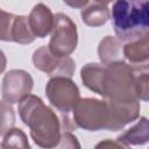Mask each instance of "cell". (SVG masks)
<instances>
[{
	"mask_svg": "<svg viewBox=\"0 0 149 149\" xmlns=\"http://www.w3.org/2000/svg\"><path fill=\"white\" fill-rule=\"evenodd\" d=\"M19 114L30 129L34 142L43 149H54L61 139V123L56 113L41 98L29 94L19 102Z\"/></svg>",
	"mask_w": 149,
	"mask_h": 149,
	"instance_id": "obj_1",
	"label": "cell"
},
{
	"mask_svg": "<svg viewBox=\"0 0 149 149\" xmlns=\"http://www.w3.org/2000/svg\"><path fill=\"white\" fill-rule=\"evenodd\" d=\"M147 66L128 65L123 61H118L105 65L102 97L112 104L139 102L137 77L141 70Z\"/></svg>",
	"mask_w": 149,
	"mask_h": 149,
	"instance_id": "obj_2",
	"label": "cell"
},
{
	"mask_svg": "<svg viewBox=\"0 0 149 149\" xmlns=\"http://www.w3.org/2000/svg\"><path fill=\"white\" fill-rule=\"evenodd\" d=\"M148 1L119 0L112 6V21L120 42H133L148 35Z\"/></svg>",
	"mask_w": 149,
	"mask_h": 149,
	"instance_id": "obj_3",
	"label": "cell"
},
{
	"mask_svg": "<svg viewBox=\"0 0 149 149\" xmlns=\"http://www.w3.org/2000/svg\"><path fill=\"white\" fill-rule=\"evenodd\" d=\"M73 123L76 127L97 132L100 129L109 130L111 109L108 102L93 98L80 99L72 109Z\"/></svg>",
	"mask_w": 149,
	"mask_h": 149,
	"instance_id": "obj_4",
	"label": "cell"
},
{
	"mask_svg": "<svg viewBox=\"0 0 149 149\" xmlns=\"http://www.w3.org/2000/svg\"><path fill=\"white\" fill-rule=\"evenodd\" d=\"M77 42L78 34L74 22L63 13L54 15L52 35L48 45L50 52L58 57H69L76 49Z\"/></svg>",
	"mask_w": 149,
	"mask_h": 149,
	"instance_id": "obj_5",
	"label": "cell"
},
{
	"mask_svg": "<svg viewBox=\"0 0 149 149\" xmlns=\"http://www.w3.org/2000/svg\"><path fill=\"white\" fill-rule=\"evenodd\" d=\"M45 93L51 105L65 114L71 112L80 100L77 85L65 77L51 78L45 86Z\"/></svg>",
	"mask_w": 149,
	"mask_h": 149,
	"instance_id": "obj_6",
	"label": "cell"
},
{
	"mask_svg": "<svg viewBox=\"0 0 149 149\" xmlns=\"http://www.w3.org/2000/svg\"><path fill=\"white\" fill-rule=\"evenodd\" d=\"M33 63L36 69L45 72L52 78H71L76 69L74 61L71 57H58L51 54L47 45L35 50L33 55Z\"/></svg>",
	"mask_w": 149,
	"mask_h": 149,
	"instance_id": "obj_7",
	"label": "cell"
},
{
	"mask_svg": "<svg viewBox=\"0 0 149 149\" xmlns=\"http://www.w3.org/2000/svg\"><path fill=\"white\" fill-rule=\"evenodd\" d=\"M33 78L24 70H10L2 80V98L5 101L12 104L20 102L27 98L33 90Z\"/></svg>",
	"mask_w": 149,
	"mask_h": 149,
	"instance_id": "obj_8",
	"label": "cell"
},
{
	"mask_svg": "<svg viewBox=\"0 0 149 149\" xmlns=\"http://www.w3.org/2000/svg\"><path fill=\"white\" fill-rule=\"evenodd\" d=\"M29 27L35 37H45L54 27V14L50 8L43 3H37L33 7L28 16Z\"/></svg>",
	"mask_w": 149,
	"mask_h": 149,
	"instance_id": "obj_9",
	"label": "cell"
},
{
	"mask_svg": "<svg viewBox=\"0 0 149 149\" xmlns=\"http://www.w3.org/2000/svg\"><path fill=\"white\" fill-rule=\"evenodd\" d=\"M107 1H88L87 5L81 8V20L90 27H100L105 24L111 17V10Z\"/></svg>",
	"mask_w": 149,
	"mask_h": 149,
	"instance_id": "obj_10",
	"label": "cell"
},
{
	"mask_svg": "<svg viewBox=\"0 0 149 149\" xmlns=\"http://www.w3.org/2000/svg\"><path fill=\"white\" fill-rule=\"evenodd\" d=\"M105 65L98 63H88L83 66L80 77L84 85L91 91L102 97V81H104Z\"/></svg>",
	"mask_w": 149,
	"mask_h": 149,
	"instance_id": "obj_11",
	"label": "cell"
},
{
	"mask_svg": "<svg viewBox=\"0 0 149 149\" xmlns=\"http://www.w3.org/2000/svg\"><path fill=\"white\" fill-rule=\"evenodd\" d=\"M123 55L125 57L133 64V65H141L147 64L149 58V41L148 35L143 36L136 41L129 42L123 47Z\"/></svg>",
	"mask_w": 149,
	"mask_h": 149,
	"instance_id": "obj_12",
	"label": "cell"
},
{
	"mask_svg": "<svg viewBox=\"0 0 149 149\" xmlns=\"http://www.w3.org/2000/svg\"><path fill=\"white\" fill-rule=\"evenodd\" d=\"M116 141L123 143V144H144L148 142V120L146 118H141L140 121L129 128L127 132L121 134Z\"/></svg>",
	"mask_w": 149,
	"mask_h": 149,
	"instance_id": "obj_13",
	"label": "cell"
},
{
	"mask_svg": "<svg viewBox=\"0 0 149 149\" xmlns=\"http://www.w3.org/2000/svg\"><path fill=\"white\" fill-rule=\"evenodd\" d=\"M98 54L104 65H108L111 63L121 61L120 59V54H121L120 41L115 37L106 36L99 44Z\"/></svg>",
	"mask_w": 149,
	"mask_h": 149,
	"instance_id": "obj_14",
	"label": "cell"
},
{
	"mask_svg": "<svg viewBox=\"0 0 149 149\" xmlns=\"http://www.w3.org/2000/svg\"><path fill=\"white\" fill-rule=\"evenodd\" d=\"M36 37L34 36L29 27L28 16L15 15L13 27H12V41L20 44H29Z\"/></svg>",
	"mask_w": 149,
	"mask_h": 149,
	"instance_id": "obj_15",
	"label": "cell"
},
{
	"mask_svg": "<svg viewBox=\"0 0 149 149\" xmlns=\"http://www.w3.org/2000/svg\"><path fill=\"white\" fill-rule=\"evenodd\" d=\"M0 149H30L27 135L20 128H12L5 136Z\"/></svg>",
	"mask_w": 149,
	"mask_h": 149,
	"instance_id": "obj_16",
	"label": "cell"
},
{
	"mask_svg": "<svg viewBox=\"0 0 149 149\" xmlns=\"http://www.w3.org/2000/svg\"><path fill=\"white\" fill-rule=\"evenodd\" d=\"M15 123V112L12 105L0 100V136H5Z\"/></svg>",
	"mask_w": 149,
	"mask_h": 149,
	"instance_id": "obj_17",
	"label": "cell"
},
{
	"mask_svg": "<svg viewBox=\"0 0 149 149\" xmlns=\"http://www.w3.org/2000/svg\"><path fill=\"white\" fill-rule=\"evenodd\" d=\"M15 15L0 9V41H12V27Z\"/></svg>",
	"mask_w": 149,
	"mask_h": 149,
	"instance_id": "obj_18",
	"label": "cell"
},
{
	"mask_svg": "<svg viewBox=\"0 0 149 149\" xmlns=\"http://www.w3.org/2000/svg\"><path fill=\"white\" fill-rule=\"evenodd\" d=\"M54 149H81L78 139L70 132H64L61 135L58 144Z\"/></svg>",
	"mask_w": 149,
	"mask_h": 149,
	"instance_id": "obj_19",
	"label": "cell"
},
{
	"mask_svg": "<svg viewBox=\"0 0 149 149\" xmlns=\"http://www.w3.org/2000/svg\"><path fill=\"white\" fill-rule=\"evenodd\" d=\"M94 149H129L126 144L119 142V141H112V140H104L99 142Z\"/></svg>",
	"mask_w": 149,
	"mask_h": 149,
	"instance_id": "obj_20",
	"label": "cell"
},
{
	"mask_svg": "<svg viewBox=\"0 0 149 149\" xmlns=\"http://www.w3.org/2000/svg\"><path fill=\"white\" fill-rule=\"evenodd\" d=\"M87 2L88 1H74V2H72V1H65L66 5H69L71 7H78V8H84L87 5Z\"/></svg>",
	"mask_w": 149,
	"mask_h": 149,
	"instance_id": "obj_21",
	"label": "cell"
},
{
	"mask_svg": "<svg viewBox=\"0 0 149 149\" xmlns=\"http://www.w3.org/2000/svg\"><path fill=\"white\" fill-rule=\"evenodd\" d=\"M6 64H7L6 56H5V54L0 50V73H2V72H3V70L6 69Z\"/></svg>",
	"mask_w": 149,
	"mask_h": 149,
	"instance_id": "obj_22",
	"label": "cell"
}]
</instances>
